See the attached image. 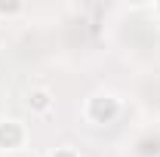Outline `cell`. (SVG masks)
Wrapping results in <instances>:
<instances>
[{
    "mask_svg": "<svg viewBox=\"0 0 160 157\" xmlns=\"http://www.w3.org/2000/svg\"><path fill=\"white\" fill-rule=\"evenodd\" d=\"M34 105L43 108V105H46V93H37V96H34Z\"/></svg>",
    "mask_w": 160,
    "mask_h": 157,
    "instance_id": "cell-2",
    "label": "cell"
},
{
    "mask_svg": "<svg viewBox=\"0 0 160 157\" xmlns=\"http://www.w3.org/2000/svg\"><path fill=\"white\" fill-rule=\"evenodd\" d=\"M0 142H6V145L19 142V129L16 126H0Z\"/></svg>",
    "mask_w": 160,
    "mask_h": 157,
    "instance_id": "cell-1",
    "label": "cell"
}]
</instances>
